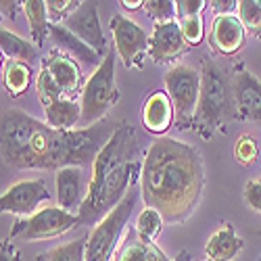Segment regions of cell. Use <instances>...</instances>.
I'll return each mask as SVG.
<instances>
[{
  "mask_svg": "<svg viewBox=\"0 0 261 261\" xmlns=\"http://www.w3.org/2000/svg\"><path fill=\"white\" fill-rule=\"evenodd\" d=\"M205 190V165L199 150L176 138H157L140 165V197L169 224L194 213Z\"/></svg>",
  "mask_w": 261,
  "mask_h": 261,
  "instance_id": "1",
  "label": "cell"
},
{
  "mask_svg": "<svg viewBox=\"0 0 261 261\" xmlns=\"http://www.w3.org/2000/svg\"><path fill=\"white\" fill-rule=\"evenodd\" d=\"M3 161L15 169L59 171L75 167L71 129L63 132L19 109L3 113Z\"/></svg>",
  "mask_w": 261,
  "mask_h": 261,
  "instance_id": "2",
  "label": "cell"
},
{
  "mask_svg": "<svg viewBox=\"0 0 261 261\" xmlns=\"http://www.w3.org/2000/svg\"><path fill=\"white\" fill-rule=\"evenodd\" d=\"M228 109H230L228 80L217 69V65L207 61L203 65V73H201V96H199L197 115H194V121H192L194 132L201 134L205 140H209L215 129L224 123Z\"/></svg>",
  "mask_w": 261,
  "mask_h": 261,
  "instance_id": "3",
  "label": "cell"
},
{
  "mask_svg": "<svg viewBox=\"0 0 261 261\" xmlns=\"http://www.w3.org/2000/svg\"><path fill=\"white\" fill-rule=\"evenodd\" d=\"M119 90L115 86V53L109 50L102 63L92 71L88 82L84 84L80 96L82 105V125L90 127L107 117V113L117 105Z\"/></svg>",
  "mask_w": 261,
  "mask_h": 261,
  "instance_id": "4",
  "label": "cell"
},
{
  "mask_svg": "<svg viewBox=\"0 0 261 261\" xmlns=\"http://www.w3.org/2000/svg\"><path fill=\"white\" fill-rule=\"evenodd\" d=\"M138 199L136 190H129L127 197L92 228L86 243V261H111L123 241V230L127 228L129 215Z\"/></svg>",
  "mask_w": 261,
  "mask_h": 261,
  "instance_id": "5",
  "label": "cell"
},
{
  "mask_svg": "<svg viewBox=\"0 0 261 261\" xmlns=\"http://www.w3.org/2000/svg\"><path fill=\"white\" fill-rule=\"evenodd\" d=\"M134 171H138V163L125 161L115 171L109 173V178L100 184V188L94 194H86L84 203L77 211L80 224L84 226H96L102 217L111 213L129 192V180Z\"/></svg>",
  "mask_w": 261,
  "mask_h": 261,
  "instance_id": "6",
  "label": "cell"
},
{
  "mask_svg": "<svg viewBox=\"0 0 261 261\" xmlns=\"http://www.w3.org/2000/svg\"><path fill=\"white\" fill-rule=\"evenodd\" d=\"M165 92L176 109V127L192 125L201 96V73L190 65H173L165 73Z\"/></svg>",
  "mask_w": 261,
  "mask_h": 261,
  "instance_id": "7",
  "label": "cell"
},
{
  "mask_svg": "<svg viewBox=\"0 0 261 261\" xmlns=\"http://www.w3.org/2000/svg\"><path fill=\"white\" fill-rule=\"evenodd\" d=\"M80 224V217L61 207H44L30 217H19L9 232V241L19 238L25 243L50 241Z\"/></svg>",
  "mask_w": 261,
  "mask_h": 261,
  "instance_id": "8",
  "label": "cell"
},
{
  "mask_svg": "<svg viewBox=\"0 0 261 261\" xmlns=\"http://www.w3.org/2000/svg\"><path fill=\"white\" fill-rule=\"evenodd\" d=\"M36 92H38L42 107H44V115H46L48 125L63 129V132L75 129V125L82 121V105L77 100L63 96L59 86L53 82L50 73L44 67H42L38 73Z\"/></svg>",
  "mask_w": 261,
  "mask_h": 261,
  "instance_id": "9",
  "label": "cell"
},
{
  "mask_svg": "<svg viewBox=\"0 0 261 261\" xmlns=\"http://www.w3.org/2000/svg\"><path fill=\"white\" fill-rule=\"evenodd\" d=\"M111 34L115 42V50L121 57L125 67H144V57L148 55V44L150 38L148 34L134 23L132 19H127L123 15H113L111 17Z\"/></svg>",
  "mask_w": 261,
  "mask_h": 261,
  "instance_id": "10",
  "label": "cell"
},
{
  "mask_svg": "<svg viewBox=\"0 0 261 261\" xmlns=\"http://www.w3.org/2000/svg\"><path fill=\"white\" fill-rule=\"evenodd\" d=\"M50 199V192L46 188V182L42 178H32V180H21L11 184L3 197H0V209L3 213H15L19 217H30L42 203Z\"/></svg>",
  "mask_w": 261,
  "mask_h": 261,
  "instance_id": "11",
  "label": "cell"
},
{
  "mask_svg": "<svg viewBox=\"0 0 261 261\" xmlns=\"http://www.w3.org/2000/svg\"><path fill=\"white\" fill-rule=\"evenodd\" d=\"M61 25L67 28L73 36H77L84 44H88L98 57H107L109 44L98 19V7L96 3H82Z\"/></svg>",
  "mask_w": 261,
  "mask_h": 261,
  "instance_id": "12",
  "label": "cell"
},
{
  "mask_svg": "<svg viewBox=\"0 0 261 261\" xmlns=\"http://www.w3.org/2000/svg\"><path fill=\"white\" fill-rule=\"evenodd\" d=\"M53 82L59 86V90L63 92V96H67L71 100H75V96H82L84 92V84H82V71H80V65L77 61H73L69 55H65L59 48H53L44 63H42Z\"/></svg>",
  "mask_w": 261,
  "mask_h": 261,
  "instance_id": "13",
  "label": "cell"
},
{
  "mask_svg": "<svg viewBox=\"0 0 261 261\" xmlns=\"http://www.w3.org/2000/svg\"><path fill=\"white\" fill-rule=\"evenodd\" d=\"M188 42L184 40V34L180 30L178 21L169 23H155L153 34H150L148 44V57L155 63H171L178 61L188 50Z\"/></svg>",
  "mask_w": 261,
  "mask_h": 261,
  "instance_id": "14",
  "label": "cell"
},
{
  "mask_svg": "<svg viewBox=\"0 0 261 261\" xmlns=\"http://www.w3.org/2000/svg\"><path fill=\"white\" fill-rule=\"evenodd\" d=\"M232 92L238 109V117L261 125V82L241 67L232 77Z\"/></svg>",
  "mask_w": 261,
  "mask_h": 261,
  "instance_id": "15",
  "label": "cell"
},
{
  "mask_svg": "<svg viewBox=\"0 0 261 261\" xmlns=\"http://www.w3.org/2000/svg\"><path fill=\"white\" fill-rule=\"evenodd\" d=\"M247 30L236 15H220L209 30V46L222 57H232L245 46Z\"/></svg>",
  "mask_w": 261,
  "mask_h": 261,
  "instance_id": "16",
  "label": "cell"
},
{
  "mask_svg": "<svg viewBox=\"0 0 261 261\" xmlns=\"http://www.w3.org/2000/svg\"><path fill=\"white\" fill-rule=\"evenodd\" d=\"M173 123H176V109L169 94L165 90L150 92L142 107V125L146 127V132L163 136Z\"/></svg>",
  "mask_w": 261,
  "mask_h": 261,
  "instance_id": "17",
  "label": "cell"
},
{
  "mask_svg": "<svg viewBox=\"0 0 261 261\" xmlns=\"http://www.w3.org/2000/svg\"><path fill=\"white\" fill-rule=\"evenodd\" d=\"M113 261H173V259H169L153 241L142 238L136 228H129L123 234V241Z\"/></svg>",
  "mask_w": 261,
  "mask_h": 261,
  "instance_id": "18",
  "label": "cell"
},
{
  "mask_svg": "<svg viewBox=\"0 0 261 261\" xmlns=\"http://www.w3.org/2000/svg\"><path fill=\"white\" fill-rule=\"evenodd\" d=\"M50 38L53 42L59 46V50H63L65 55H69L73 61H80L82 65H86V67H98V65L102 63V57H98L88 44H84V42L73 36L65 25H57L53 23L50 25Z\"/></svg>",
  "mask_w": 261,
  "mask_h": 261,
  "instance_id": "19",
  "label": "cell"
},
{
  "mask_svg": "<svg viewBox=\"0 0 261 261\" xmlns=\"http://www.w3.org/2000/svg\"><path fill=\"white\" fill-rule=\"evenodd\" d=\"M84 178L80 167H63L57 171V205L65 211L82 207Z\"/></svg>",
  "mask_w": 261,
  "mask_h": 261,
  "instance_id": "20",
  "label": "cell"
},
{
  "mask_svg": "<svg viewBox=\"0 0 261 261\" xmlns=\"http://www.w3.org/2000/svg\"><path fill=\"white\" fill-rule=\"evenodd\" d=\"M245 243L236 234L232 224H224L217 232L211 234V238L205 245V255L211 261H232L238 253L243 251Z\"/></svg>",
  "mask_w": 261,
  "mask_h": 261,
  "instance_id": "21",
  "label": "cell"
},
{
  "mask_svg": "<svg viewBox=\"0 0 261 261\" xmlns=\"http://www.w3.org/2000/svg\"><path fill=\"white\" fill-rule=\"evenodd\" d=\"M0 48H3V55L9 61H15V63L32 65L38 59V46L34 42L21 38V36H17L5 28L0 30Z\"/></svg>",
  "mask_w": 261,
  "mask_h": 261,
  "instance_id": "22",
  "label": "cell"
},
{
  "mask_svg": "<svg viewBox=\"0 0 261 261\" xmlns=\"http://www.w3.org/2000/svg\"><path fill=\"white\" fill-rule=\"evenodd\" d=\"M21 9H23L28 17L34 44L40 48L44 44V40L50 36V25H53L46 11V0H25V3H21Z\"/></svg>",
  "mask_w": 261,
  "mask_h": 261,
  "instance_id": "23",
  "label": "cell"
},
{
  "mask_svg": "<svg viewBox=\"0 0 261 261\" xmlns=\"http://www.w3.org/2000/svg\"><path fill=\"white\" fill-rule=\"evenodd\" d=\"M3 84H5V90L11 96L25 94L32 84V67L25 63L9 61L3 69Z\"/></svg>",
  "mask_w": 261,
  "mask_h": 261,
  "instance_id": "24",
  "label": "cell"
},
{
  "mask_svg": "<svg viewBox=\"0 0 261 261\" xmlns=\"http://www.w3.org/2000/svg\"><path fill=\"white\" fill-rule=\"evenodd\" d=\"M86 243L88 238H75L71 243L44 251L36 261H86Z\"/></svg>",
  "mask_w": 261,
  "mask_h": 261,
  "instance_id": "25",
  "label": "cell"
},
{
  "mask_svg": "<svg viewBox=\"0 0 261 261\" xmlns=\"http://www.w3.org/2000/svg\"><path fill=\"white\" fill-rule=\"evenodd\" d=\"M238 19L243 21L247 34L261 38V0H241L238 3Z\"/></svg>",
  "mask_w": 261,
  "mask_h": 261,
  "instance_id": "26",
  "label": "cell"
},
{
  "mask_svg": "<svg viewBox=\"0 0 261 261\" xmlns=\"http://www.w3.org/2000/svg\"><path fill=\"white\" fill-rule=\"evenodd\" d=\"M163 224L165 220L161 217V213L157 209H150V207H144L138 215V222H136V230L142 238H146V241H153L161 234L163 230Z\"/></svg>",
  "mask_w": 261,
  "mask_h": 261,
  "instance_id": "27",
  "label": "cell"
},
{
  "mask_svg": "<svg viewBox=\"0 0 261 261\" xmlns=\"http://www.w3.org/2000/svg\"><path fill=\"white\" fill-rule=\"evenodd\" d=\"M144 11L157 23L176 21V3H171V0H144Z\"/></svg>",
  "mask_w": 261,
  "mask_h": 261,
  "instance_id": "28",
  "label": "cell"
},
{
  "mask_svg": "<svg viewBox=\"0 0 261 261\" xmlns=\"http://www.w3.org/2000/svg\"><path fill=\"white\" fill-rule=\"evenodd\" d=\"M234 159L245 167L253 165L257 161V140L249 134L238 138L236 144H234Z\"/></svg>",
  "mask_w": 261,
  "mask_h": 261,
  "instance_id": "29",
  "label": "cell"
},
{
  "mask_svg": "<svg viewBox=\"0 0 261 261\" xmlns=\"http://www.w3.org/2000/svg\"><path fill=\"white\" fill-rule=\"evenodd\" d=\"M82 3L80 0H46V11H48V19L55 21L57 25H61L65 19H67Z\"/></svg>",
  "mask_w": 261,
  "mask_h": 261,
  "instance_id": "30",
  "label": "cell"
},
{
  "mask_svg": "<svg viewBox=\"0 0 261 261\" xmlns=\"http://www.w3.org/2000/svg\"><path fill=\"white\" fill-rule=\"evenodd\" d=\"M178 23H180V30L184 34V40L188 42V46H199L203 42V19H201V15L182 19Z\"/></svg>",
  "mask_w": 261,
  "mask_h": 261,
  "instance_id": "31",
  "label": "cell"
},
{
  "mask_svg": "<svg viewBox=\"0 0 261 261\" xmlns=\"http://www.w3.org/2000/svg\"><path fill=\"white\" fill-rule=\"evenodd\" d=\"M205 5L209 3H203V0H176V19L182 21L188 17H197L203 13Z\"/></svg>",
  "mask_w": 261,
  "mask_h": 261,
  "instance_id": "32",
  "label": "cell"
},
{
  "mask_svg": "<svg viewBox=\"0 0 261 261\" xmlns=\"http://www.w3.org/2000/svg\"><path fill=\"white\" fill-rule=\"evenodd\" d=\"M245 203L261 213V180H249L245 184Z\"/></svg>",
  "mask_w": 261,
  "mask_h": 261,
  "instance_id": "33",
  "label": "cell"
},
{
  "mask_svg": "<svg viewBox=\"0 0 261 261\" xmlns=\"http://www.w3.org/2000/svg\"><path fill=\"white\" fill-rule=\"evenodd\" d=\"M209 5L215 11V17H220V15H232V11L238 9L236 0H213V3H209Z\"/></svg>",
  "mask_w": 261,
  "mask_h": 261,
  "instance_id": "34",
  "label": "cell"
},
{
  "mask_svg": "<svg viewBox=\"0 0 261 261\" xmlns=\"http://www.w3.org/2000/svg\"><path fill=\"white\" fill-rule=\"evenodd\" d=\"M0 261H21V255L11 241H3L0 245Z\"/></svg>",
  "mask_w": 261,
  "mask_h": 261,
  "instance_id": "35",
  "label": "cell"
},
{
  "mask_svg": "<svg viewBox=\"0 0 261 261\" xmlns=\"http://www.w3.org/2000/svg\"><path fill=\"white\" fill-rule=\"evenodd\" d=\"M121 7L127 9V11H138V9H144V3H140V0H138V3H136V0H123Z\"/></svg>",
  "mask_w": 261,
  "mask_h": 261,
  "instance_id": "36",
  "label": "cell"
},
{
  "mask_svg": "<svg viewBox=\"0 0 261 261\" xmlns=\"http://www.w3.org/2000/svg\"><path fill=\"white\" fill-rule=\"evenodd\" d=\"M173 261H190V253H188L186 249H182L176 257H173Z\"/></svg>",
  "mask_w": 261,
  "mask_h": 261,
  "instance_id": "37",
  "label": "cell"
}]
</instances>
